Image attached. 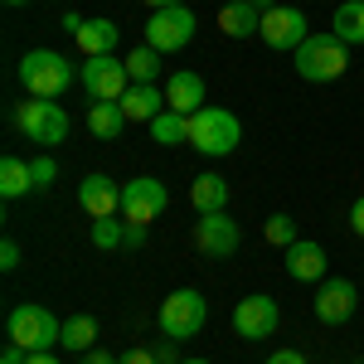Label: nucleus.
<instances>
[{"instance_id":"nucleus-15","label":"nucleus","mask_w":364,"mask_h":364,"mask_svg":"<svg viewBox=\"0 0 364 364\" xmlns=\"http://www.w3.org/2000/svg\"><path fill=\"white\" fill-rule=\"evenodd\" d=\"M287 252V277L291 282H326V248L316 238H296Z\"/></svg>"},{"instance_id":"nucleus-34","label":"nucleus","mask_w":364,"mask_h":364,"mask_svg":"<svg viewBox=\"0 0 364 364\" xmlns=\"http://www.w3.org/2000/svg\"><path fill=\"white\" fill-rule=\"evenodd\" d=\"M146 228L151 224H127V248H141L146 243Z\"/></svg>"},{"instance_id":"nucleus-14","label":"nucleus","mask_w":364,"mask_h":364,"mask_svg":"<svg viewBox=\"0 0 364 364\" xmlns=\"http://www.w3.org/2000/svg\"><path fill=\"white\" fill-rule=\"evenodd\" d=\"M78 204H83L92 219H112V214H122V185L107 180L102 170H92V175H83V185H78Z\"/></svg>"},{"instance_id":"nucleus-20","label":"nucleus","mask_w":364,"mask_h":364,"mask_svg":"<svg viewBox=\"0 0 364 364\" xmlns=\"http://www.w3.org/2000/svg\"><path fill=\"white\" fill-rule=\"evenodd\" d=\"M190 204H195L199 214H219V209H228V185H224V175L204 170L195 185H190Z\"/></svg>"},{"instance_id":"nucleus-11","label":"nucleus","mask_w":364,"mask_h":364,"mask_svg":"<svg viewBox=\"0 0 364 364\" xmlns=\"http://www.w3.org/2000/svg\"><path fill=\"white\" fill-rule=\"evenodd\" d=\"M306 29H311V20L301 5H277V10L262 15V44L277 49V54H296L306 44Z\"/></svg>"},{"instance_id":"nucleus-22","label":"nucleus","mask_w":364,"mask_h":364,"mask_svg":"<svg viewBox=\"0 0 364 364\" xmlns=\"http://www.w3.org/2000/svg\"><path fill=\"white\" fill-rule=\"evenodd\" d=\"M34 190V175H29V161L20 156H0V195L5 199H20Z\"/></svg>"},{"instance_id":"nucleus-36","label":"nucleus","mask_w":364,"mask_h":364,"mask_svg":"<svg viewBox=\"0 0 364 364\" xmlns=\"http://www.w3.org/2000/svg\"><path fill=\"white\" fill-rule=\"evenodd\" d=\"M156 360L161 364H180L175 360V340H161V345H156Z\"/></svg>"},{"instance_id":"nucleus-28","label":"nucleus","mask_w":364,"mask_h":364,"mask_svg":"<svg viewBox=\"0 0 364 364\" xmlns=\"http://www.w3.org/2000/svg\"><path fill=\"white\" fill-rule=\"evenodd\" d=\"M262 238H267L272 248H291L301 233H296V219H291V214H272V219L262 224Z\"/></svg>"},{"instance_id":"nucleus-6","label":"nucleus","mask_w":364,"mask_h":364,"mask_svg":"<svg viewBox=\"0 0 364 364\" xmlns=\"http://www.w3.org/2000/svg\"><path fill=\"white\" fill-rule=\"evenodd\" d=\"M204 321H209V306H204V296L195 287L170 291L161 301V331H166V340H195L204 331Z\"/></svg>"},{"instance_id":"nucleus-5","label":"nucleus","mask_w":364,"mask_h":364,"mask_svg":"<svg viewBox=\"0 0 364 364\" xmlns=\"http://www.w3.org/2000/svg\"><path fill=\"white\" fill-rule=\"evenodd\" d=\"M15 122H20V132L34 146H63L68 141V107H58L54 97H29V102H20Z\"/></svg>"},{"instance_id":"nucleus-2","label":"nucleus","mask_w":364,"mask_h":364,"mask_svg":"<svg viewBox=\"0 0 364 364\" xmlns=\"http://www.w3.org/2000/svg\"><path fill=\"white\" fill-rule=\"evenodd\" d=\"M243 141V122L228 107H199L190 112V146L204 156H233Z\"/></svg>"},{"instance_id":"nucleus-25","label":"nucleus","mask_w":364,"mask_h":364,"mask_svg":"<svg viewBox=\"0 0 364 364\" xmlns=\"http://www.w3.org/2000/svg\"><path fill=\"white\" fill-rule=\"evenodd\" d=\"M146 132H151L156 146H180V141H190V117H180V112H170V107H166Z\"/></svg>"},{"instance_id":"nucleus-10","label":"nucleus","mask_w":364,"mask_h":364,"mask_svg":"<svg viewBox=\"0 0 364 364\" xmlns=\"http://www.w3.org/2000/svg\"><path fill=\"white\" fill-rule=\"evenodd\" d=\"M277 326H282V306H277V296H267V291H252V296H243L233 306V331L243 340H272Z\"/></svg>"},{"instance_id":"nucleus-21","label":"nucleus","mask_w":364,"mask_h":364,"mask_svg":"<svg viewBox=\"0 0 364 364\" xmlns=\"http://www.w3.org/2000/svg\"><path fill=\"white\" fill-rule=\"evenodd\" d=\"M122 127H127L122 102H92V107H87V132H92L97 141H117Z\"/></svg>"},{"instance_id":"nucleus-42","label":"nucleus","mask_w":364,"mask_h":364,"mask_svg":"<svg viewBox=\"0 0 364 364\" xmlns=\"http://www.w3.org/2000/svg\"><path fill=\"white\" fill-rule=\"evenodd\" d=\"M5 5H29V0H5Z\"/></svg>"},{"instance_id":"nucleus-40","label":"nucleus","mask_w":364,"mask_h":364,"mask_svg":"<svg viewBox=\"0 0 364 364\" xmlns=\"http://www.w3.org/2000/svg\"><path fill=\"white\" fill-rule=\"evenodd\" d=\"M141 5H151V10H166V5H185V0H141Z\"/></svg>"},{"instance_id":"nucleus-39","label":"nucleus","mask_w":364,"mask_h":364,"mask_svg":"<svg viewBox=\"0 0 364 364\" xmlns=\"http://www.w3.org/2000/svg\"><path fill=\"white\" fill-rule=\"evenodd\" d=\"M252 10H262V15H267V10H277V0H248Z\"/></svg>"},{"instance_id":"nucleus-24","label":"nucleus","mask_w":364,"mask_h":364,"mask_svg":"<svg viewBox=\"0 0 364 364\" xmlns=\"http://www.w3.org/2000/svg\"><path fill=\"white\" fill-rule=\"evenodd\" d=\"M92 340H97V321H92L87 311H78V316H68V321H63V340H58V345H68L73 355H87V350H92Z\"/></svg>"},{"instance_id":"nucleus-19","label":"nucleus","mask_w":364,"mask_h":364,"mask_svg":"<svg viewBox=\"0 0 364 364\" xmlns=\"http://www.w3.org/2000/svg\"><path fill=\"white\" fill-rule=\"evenodd\" d=\"M78 49H83V58H102V54H112L117 49V39H122V29L112 25V20H87L78 34Z\"/></svg>"},{"instance_id":"nucleus-33","label":"nucleus","mask_w":364,"mask_h":364,"mask_svg":"<svg viewBox=\"0 0 364 364\" xmlns=\"http://www.w3.org/2000/svg\"><path fill=\"white\" fill-rule=\"evenodd\" d=\"M350 228H355V233L364 238V195L355 199V204H350Z\"/></svg>"},{"instance_id":"nucleus-8","label":"nucleus","mask_w":364,"mask_h":364,"mask_svg":"<svg viewBox=\"0 0 364 364\" xmlns=\"http://www.w3.org/2000/svg\"><path fill=\"white\" fill-rule=\"evenodd\" d=\"M195 10L190 5H166V10H151V20H146V44L156 49V54H175V49H185L190 39H195Z\"/></svg>"},{"instance_id":"nucleus-1","label":"nucleus","mask_w":364,"mask_h":364,"mask_svg":"<svg viewBox=\"0 0 364 364\" xmlns=\"http://www.w3.org/2000/svg\"><path fill=\"white\" fill-rule=\"evenodd\" d=\"M350 68V44L340 34H306V44L296 49V73L306 83H336Z\"/></svg>"},{"instance_id":"nucleus-27","label":"nucleus","mask_w":364,"mask_h":364,"mask_svg":"<svg viewBox=\"0 0 364 364\" xmlns=\"http://www.w3.org/2000/svg\"><path fill=\"white\" fill-rule=\"evenodd\" d=\"M92 243L102 252H112V248H127V219L117 224V214L112 219H92Z\"/></svg>"},{"instance_id":"nucleus-26","label":"nucleus","mask_w":364,"mask_h":364,"mask_svg":"<svg viewBox=\"0 0 364 364\" xmlns=\"http://www.w3.org/2000/svg\"><path fill=\"white\" fill-rule=\"evenodd\" d=\"M127 73H132V83H156L161 78V54L151 49V44H141L127 54Z\"/></svg>"},{"instance_id":"nucleus-37","label":"nucleus","mask_w":364,"mask_h":364,"mask_svg":"<svg viewBox=\"0 0 364 364\" xmlns=\"http://www.w3.org/2000/svg\"><path fill=\"white\" fill-rule=\"evenodd\" d=\"M29 355L25 350H20V345H5V355H0V364H25Z\"/></svg>"},{"instance_id":"nucleus-12","label":"nucleus","mask_w":364,"mask_h":364,"mask_svg":"<svg viewBox=\"0 0 364 364\" xmlns=\"http://www.w3.org/2000/svg\"><path fill=\"white\" fill-rule=\"evenodd\" d=\"M311 306H316V321H321V326H345V321L360 311V287L350 277H326Z\"/></svg>"},{"instance_id":"nucleus-23","label":"nucleus","mask_w":364,"mask_h":364,"mask_svg":"<svg viewBox=\"0 0 364 364\" xmlns=\"http://www.w3.org/2000/svg\"><path fill=\"white\" fill-rule=\"evenodd\" d=\"M331 25H336V34L345 44H364V0H340Z\"/></svg>"},{"instance_id":"nucleus-38","label":"nucleus","mask_w":364,"mask_h":364,"mask_svg":"<svg viewBox=\"0 0 364 364\" xmlns=\"http://www.w3.org/2000/svg\"><path fill=\"white\" fill-rule=\"evenodd\" d=\"M25 364H58V355H54V350H39V355H29Z\"/></svg>"},{"instance_id":"nucleus-29","label":"nucleus","mask_w":364,"mask_h":364,"mask_svg":"<svg viewBox=\"0 0 364 364\" xmlns=\"http://www.w3.org/2000/svg\"><path fill=\"white\" fill-rule=\"evenodd\" d=\"M29 175H34V190H49V185H54V175H58L54 156H34V161H29Z\"/></svg>"},{"instance_id":"nucleus-4","label":"nucleus","mask_w":364,"mask_h":364,"mask_svg":"<svg viewBox=\"0 0 364 364\" xmlns=\"http://www.w3.org/2000/svg\"><path fill=\"white\" fill-rule=\"evenodd\" d=\"M5 331H10V345H20L25 355H39V350H54L63 340V321L49 306H15Z\"/></svg>"},{"instance_id":"nucleus-31","label":"nucleus","mask_w":364,"mask_h":364,"mask_svg":"<svg viewBox=\"0 0 364 364\" xmlns=\"http://www.w3.org/2000/svg\"><path fill=\"white\" fill-rule=\"evenodd\" d=\"M267 364H306V355H301V350H272Z\"/></svg>"},{"instance_id":"nucleus-7","label":"nucleus","mask_w":364,"mask_h":364,"mask_svg":"<svg viewBox=\"0 0 364 364\" xmlns=\"http://www.w3.org/2000/svg\"><path fill=\"white\" fill-rule=\"evenodd\" d=\"M78 83L92 102H122L127 97V87H132V73H127V58H83V68H78Z\"/></svg>"},{"instance_id":"nucleus-17","label":"nucleus","mask_w":364,"mask_h":364,"mask_svg":"<svg viewBox=\"0 0 364 364\" xmlns=\"http://www.w3.org/2000/svg\"><path fill=\"white\" fill-rule=\"evenodd\" d=\"M170 102H166V87H156V83H132L127 87V97H122V112H127V122H156V117L166 112Z\"/></svg>"},{"instance_id":"nucleus-41","label":"nucleus","mask_w":364,"mask_h":364,"mask_svg":"<svg viewBox=\"0 0 364 364\" xmlns=\"http://www.w3.org/2000/svg\"><path fill=\"white\" fill-rule=\"evenodd\" d=\"M180 364H209V360H180Z\"/></svg>"},{"instance_id":"nucleus-35","label":"nucleus","mask_w":364,"mask_h":364,"mask_svg":"<svg viewBox=\"0 0 364 364\" xmlns=\"http://www.w3.org/2000/svg\"><path fill=\"white\" fill-rule=\"evenodd\" d=\"M83 364H122V355H107V350H87Z\"/></svg>"},{"instance_id":"nucleus-32","label":"nucleus","mask_w":364,"mask_h":364,"mask_svg":"<svg viewBox=\"0 0 364 364\" xmlns=\"http://www.w3.org/2000/svg\"><path fill=\"white\" fill-rule=\"evenodd\" d=\"M122 364H161V360H156V350H127Z\"/></svg>"},{"instance_id":"nucleus-30","label":"nucleus","mask_w":364,"mask_h":364,"mask_svg":"<svg viewBox=\"0 0 364 364\" xmlns=\"http://www.w3.org/2000/svg\"><path fill=\"white\" fill-rule=\"evenodd\" d=\"M0 267H5V272H15V267H20V243H15V238H5V243H0Z\"/></svg>"},{"instance_id":"nucleus-9","label":"nucleus","mask_w":364,"mask_h":364,"mask_svg":"<svg viewBox=\"0 0 364 364\" xmlns=\"http://www.w3.org/2000/svg\"><path fill=\"white\" fill-rule=\"evenodd\" d=\"M170 209V190L156 180V175H136L122 185V219L127 224H156Z\"/></svg>"},{"instance_id":"nucleus-13","label":"nucleus","mask_w":364,"mask_h":364,"mask_svg":"<svg viewBox=\"0 0 364 364\" xmlns=\"http://www.w3.org/2000/svg\"><path fill=\"white\" fill-rule=\"evenodd\" d=\"M238 243H243V233H238V224L228 219V209H219V214H199L195 248L204 252V257H233Z\"/></svg>"},{"instance_id":"nucleus-3","label":"nucleus","mask_w":364,"mask_h":364,"mask_svg":"<svg viewBox=\"0 0 364 364\" xmlns=\"http://www.w3.org/2000/svg\"><path fill=\"white\" fill-rule=\"evenodd\" d=\"M78 78V68L68 63L63 54H54V49H29L25 58H20V83H25L29 97H54Z\"/></svg>"},{"instance_id":"nucleus-18","label":"nucleus","mask_w":364,"mask_h":364,"mask_svg":"<svg viewBox=\"0 0 364 364\" xmlns=\"http://www.w3.org/2000/svg\"><path fill=\"white\" fill-rule=\"evenodd\" d=\"M219 29L228 39H252V34H262V10H252L248 0H228L219 5Z\"/></svg>"},{"instance_id":"nucleus-16","label":"nucleus","mask_w":364,"mask_h":364,"mask_svg":"<svg viewBox=\"0 0 364 364\" xmlns=\"http://www.w3.org/2000/svg\"><path fill=\"white\" fill-rule=\"evenodd\" d=\"M166 102H170V112H180V117L199 112L204 107V78L190 73V68H175L166 78Z\"/></svg>"}]
</instances>
